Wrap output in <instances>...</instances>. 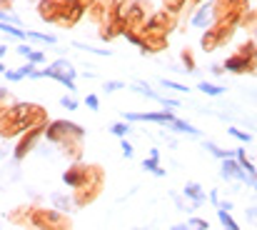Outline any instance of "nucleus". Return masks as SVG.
Returning a JSON list of instances; mask_svg holds the SVG:
<instances>
[{
    "label": "nucleus",
    "instance_id": "1",
    "mask_svg": "<svg viewBox=\"0 0 257 230\" xmlns=\"http://www.w3.org/2000/svg\"><path fill=\"white\" fill-rule=\"evenodd\" d=\"M102 185H105V170L100 165H87V175L85 180L73 190V203H75V210L78 208H85L90 203H95L102 193Z\"/></svg>",
    "mask_w": 257,
    "mask_h": 230
},
{
    "label": "nucleus",
    "instance_id": "2",
    "mask_svg": "<svg viewBox=\"0 0 257 230\" xmlns=\"http://www.w3.org/2000/svg\"><path fill=\"white\" fill-rule=\"evenodd\" d=\"M235 33H237V23H232V20H217V23H212L207 30H202L200 48H202L205 53H212V50L227 45Z\"/></svg>",
    "mask_w": 257,
    "mask_h": 230
},
{
    "label": "nucleus",
    "instance_id": "3",
    "mask_svg": "<svg viewBox=\"0 0 257 230\" xmlns=\"http://www.w3.org/2000/svg\"><path fill=\"white\" fill-rule=\"evenodd\" d=\"M30 220L38 230H73V220L53 208H35Z\"/></svg>",
    "mask_w": 257,
    "mask_h": 230
},
{
    "label": "nucleus",
    "instance_id": "4",
    "mask_svg": "<svg viewBox=\"0 0 257 230\" xmlns=\"http://www.w3.org/2000/svg\"><path fill=\"white\" fill-rule=\"evenodd\" d=\"M153 15V3L150 0H133V5H130V10H127V15H125V33H138V35H143L145 33V23H148V18ZM122 33V35H125Z\"/></svg>",
    "mask_w": 257,
    "mask_h": 230
},
{
    "label": "nucleus",
    "instance_id": "5",
    "mask_svg": "<svg viewBox=\"0 0 257 230\" xmlns=\"http://www.w3.org/2000/svg\"><path fill=\"white\" fill-rule=\"evenodd\" d=\"M45 138L50 143H68V140H83L85 138V128H80L78 123L70 120H55L45 128Z\"/></svg>",
    "mask_w": 257,
    "mask_h": 230
},
{
    "label": "nucleus",
    "instance_id": "6",
    "mask_svg": "<svg viewBox=\"0 0 257 230\" xmlns=\"http://www.w3.org/2000/svg\"><path fill=\"white\" fill-rule=\"evenodd\" d=\"M75 75H78V73H75V68H73L68 60H63V58H60V60H55L50 68H45V70H35V73H33V78H53V80H58V83H60V85H65L70 93H75V90H78V85H75Z\"/></svg>",
    "mask_w": 257,
    "mask_h": 230
},
{
    "label": "nucleus",
    "instance_id": "7",
    "mask_svg": "<svg viewBox=\"0 0 257 230\" xmlns=\"http://www.w3.org/2000/svg\"><path fill=\"white\" fill-rule=\"evenodd\" d=\"M83 18H85V5H83L80 0H63V3H60V18H58L55 25L70 30V28H75Z\"/></svg>",
    "mask_w": 257,
    "mask_h": 230
},
{
    "label": "nucleus",
    "instance_id": "8",
    "mask_svg": "<svg viewBox=\"0 0 257 230\" xmlns=\"http://www.w3.org/2000/svg\"><path fill=\"white\" fill-rule=\"evenodd\" d=\"M172 30H177V18L165 13V10H153V15L145 23V33H153V35H165L168 38Z\"/></svg>",
    "mask_w": 257,
    "mask_h": 230
},
{
    "label": "nucleus",
    "instance_id": "9",
    "mask_svg": "<svg viewBox=\"0 0 257 230\" xmlns=\"http://www.w3.org/2000/svg\"><path fill=\"white\" fill-rule=\"evenodd\" d=\"M227 73H235V75H252L257 73V60H247V58H242V55H237V53H232L227 60H225V65H222Z\"/></svg>",
    "mask_w": 257,
    "mask_h": 230
},
{
    "label": "nucleus",
    "instance_id": "10",
    "mask_svg": "<svg viewBox=\"0 0 257 230\" xmlns=\"http://www.w3.org/2000/svg\"><path fill=\"white\" fill-rule=\"evenodd\" d=\"M85 15H87V20L95 23V25L110 20V18H112V0H95L85 10Z\"/></svg>",
    "mask_w": 257,
    "mask_h": 230
},
{
    "label": "nucleus",
    "instance_id": "11",
    "mask_svg": "<svg viewBox=\"0 0 257 230\" xmlns=\"http://www.w3.org/2000/svg\"><path fill=\"white\" fill-rule=\"evenodd\" d=\"M190 25H192V28H202V30H207V28L212 25V0H205L202 5H197V8L192 10Z\"/></svg>",
    "mask_w": 257,
    "mask_h": 230
},
{
    "label": "nucleus",
    "instance_id": "12",
    "mask_svg": "<svg viewBox=\"0 0 257 230\" xmlns=\"http://www.w3.org/2000/svg\"><path fill=\"white\" fill-rule=\"evenodd\" d=\"M122 33H125V23L117 20V18H110V20H105V23L97 25V35H100V40H105V43H110V40H115V38H122Z\"/></svg>",
    "mask_w": 257,
    "mask_h": 230
},
{
    "label": "nucleus",
    "instance_id": "13",
    "mask_svg": "<svg viewBox=\"0 0 257 230\" xmlns=\"http://www.w3.org/2000/svg\"><path fill=\"white\" fill-rule=\"evenodd\" d=\"M168 50V38L165 35H153V33H143V40H140V53L145 55H155V53H163Z\"/></svg>",
    "mask_w": 257,
    "mask_h": 230
},
{
    "label": "nucleus",
    "instance_id": "14",
    "mask_svg": "<svg viewBox=\"0 0 257 230\" xmlns=\"http://www.w3.org/2000/svg\"><path fill=\"white\" fill-rule=\"evenodd\" d=\"M222 178L225 180H237V183H247V185H255L252 180H250V175L240 168V163L235 160V158H227V160H222Z\"/></svg>",
    "mask_w": 257,
    "mask_h": 230
},
{
    "label": "nucleus",
    "instance_id": "15",
    "mask_svg": "<svg viewBox=\"0 0 257 230\" xmlns=\"http://www.w3.org/2000/svg\"><path fill=\"white\" fill-rule=\"evenodd\" d=\"M45 135V128H30L23 138H20V143H18V148H15V158H23V155H28L33 150V145L40 140Z\"/></svg>",
    "mask_w": 257,
    "mask_h": 230
},
{
    "label": "nucleus",
    "instance_id": "16",
    "mask_svg": "<svg viewBox=\"0 0 257 230\" xmlns=\"http://www.w3.org/2000/svg\"><path fill=\"white\" fill-rule=\"evenodd\" d=\"M85 175H87V163H73V165L63 173V183L75 190V188L85 180Z\"/></svg>",
    "mask_w": 257,
    "mask_h": 230
},
{
    "label": "nucleus",
    "instance_id": "17",
    "mask_svg": "<svg viewBox=\"0 0 257 230\" xmlns=\"http://www.w3.org/2000/svg\"><path fill=\"white\" fill-rule=\"evenodd\" d=\"M60 3L63 0H38V15H40V20L55 25L58 18H60Z\"/></svg>",
    "mask_w": 257,
    "mask_h": 230
},
{
    "label": "nucleus",
    "instance_id": "18",
    "mask_svg": "<svg viewBox=\"0 0 257 230\" xmlns=\"http://www.w3.org/2000/svg\"><path fill=\"white\" fill-rule=\"evenodd\" d=\"M182 195H185V200L190 203V208H197V205H202V203L207 200L205 190H202L197 183H187V185L182 188Z\"/></svg>",
    "mask_w": 257,
    "mask_h": 230
},
{
    "label": "nucleus",
    "instance_id": "19",
    "mask_svg": "<svg viewBox=\"0 0 257 230\" xmlns=\"http://www.w3.org/2000/svg\"><path fill=\"white\" fill-rule=\"evenodd\" d=\"M143 168H145L148 173H153V175L163 178V175H165V170L160 168V150H150V155L143 160Z\"/></svg>",
    "mask_w": 257,
    "mask_h": 230
},
{
    "label": "nucleus",
    "instance_id": "20",
    "mask_svg": "<svg viewBox=\"0 0 257 230\" xmlns=\"http://www.w3.org/2000/svg\"><path fill=\"white\" fill-rule=\"evenodd\" d=\"M53 203H55V210H58V213H73V210H75L73 195H65V193H53Z\"/></svg>",
    "mask_w": 257,
    "mask_h": 230
},
{
    "label": "nucleus",
    "instance_id": "21",
    "mask_svg": "<svg viewBox=\"0 0 257 230\" xmlns=\"http://www.w3.org/2000/svg\"><path fill=\"white\" fill-rule=\"evenodd\" d=\"M25 38L38 40V43H48V45H55V43H58L55 35H50V33H38V30H25Z\"/></svg>",
    "mask_w": 257,
    "mask_h": 230
},
{
    "label": "nucleus",
    "instance_id": "22",
    "mask_svg": "<svg viewBox=\"0 0 257 230\" xmlns=\"http://www.w3.org/2000/svg\"><path fill=\"white\" fill-rule=\"evenodd\" d=\"M237 55H242V58H247V60H255V40L252 38H247L245 43H240L237 45V50H235Z\"/></svg>",
    "mask_w": 257,
    "mask_h": 230
},
{
    "label": "nucleus",
    "instance_id": "23",
    "mask_svg": "<svg viewBox=\"0 0 257 230\" xmlns=\"http://www.w3.org/2000/svg\"><path fill=\"white\" fill-rule=\"evenodd\" d=\"M185 3H187V0H163V10L177 18V15L185 10Z\"/></svg>",
    "mask_w": 257,
    "mask_h": 230
},
{
    "label": "nucleus",
    "instance_id": "24",
    "mask_svg": "<svg viewBox=\"0 0 257 230\" xmlns=\"http://www.w3.org/2000/svg\"><path fill=\"white\" fill-rule=\"evenodd\" d=\"M180 60H182V65H185V70H187V73H195V70H197V65H195V55H192V50H190V48H182Z\"/></svg>",
    "mask_w": 257,
    "mask_h": 230
},
{
    "label": "nucleus",
    "instance_id": "25",
    "mask_svg": "<svg viewBox=\"0 0 257 230\" xmlns=\"http://www.w3.org/2000/svg\"><path fill=\"white\" fill-rule=\"evenodd\" d=\"M197 88H200L205 95H212V98H217V95H222V93H225V88H220V85H215V83H207V80H202Z\"/></svg>",
    "mask_w": 257,
    "mask_h": 230
},
{
    "label": "nucleus",
    "instance_id": "26",
    "mask_svg": "<svg viewBox=\"0 0 257 230\" xmlns=\"http://www.w3.org/2000/svg\"><path fill=\"white\" fill-rule=\"evenodd\" d=\"M205 148H207V153H212L215 158H220V160H227V158H235V150H222V148H217L215 143H205Z\"/></svg>",
    "mask_w": 257,
    "mask_h": 230
},
{
    "label": "nucleus",
    "instance_id": "27",
    "mask_svg": "<svg viewBox=\"0 0 257 230\" xmlns=\"http://www.w3.org/2000/svg\"><path fill=\"white\" fill-rule=\"evenodd\" d=\"M207 220L205 218H190L187 223H185V230H207Z\"/></svg>",
    "mask_w": 257,
    "mask_h": 230
},
{
    "label": "nucleus",
    "instance_id": "28",
    "mask_svg": "<svg viewBox=\"0 0 257 230\" xmlns=\"http://www.w3.org/2000/svg\"><path fill=\"white\" fill-rule=\"evenodd\" d=\"M110 133L117 135V138H125V135L130 133V125H127V123H115V125L110 128Z\"/></svg>",
    "mask_w": 257,
    "mask_h": 230
},
{
    "label": "nucleus",
    "instance_id": "29",
    "mask_svg": "<svg viewBox=\"0 0 257 230\" xmlns=\"http://www.w3.org/2000/svg\"><path fill=\"white\" fill-rule=\"evenodd\" d=\"M60 105L68 108V110H78L80 103H78V98H73V95H63V98H60Z\"/></svg>",
    "mask_w": 257,
    "mask_h": 230
},
{
    "label": "nucleus",
    "instance_id": "30",
    "mask_svg": "<svg viewBox=\"0 0 257 230\" xmlns=\"http://www.w3.org/2000/svg\"><path fill=\"white\" fill-rule=\"evenodd\" d=\"M227 133H230L232 138H237V140H242V143H250V140H252V135H250V133H242V130H237V128H230Z\"/></svg>",
    "mask_w": 257,
    "mask_h": 230
},
{
    "label": "nucleus",
    "instance_id": "31",
    "mask_svg": "<svg viewBox=\"0 0 257 230\" xmlns=\"http://www.w3.org/2000/svg\"><path fill=\"white\" fill-rule=\"evenodd\" d=\"M75 48H80V50H85V53H95V55H112L110 50H97V48H90V45H83V43H75Z\"/></svg>",
    "mask_w": 257,
    "mask_h": 230
},
{
    "label": "nucleus",
    "instance_id": "32",
    "mask_svg": "<svg viewBox=\"0 0 257 230\" xmlns=\"http://www.w3.org/2000/svg\"><path fill=\"white\" fill-rule=\"evenodd\" d=\"M160 83H163V88H170V90H177V93H187V90H190V88H185V85H180V83H172V80H165V78H163Z\"/></svg>",
    "mask_w": 257,
    "mask_h": 230
},
{
    "label": "nucleus",
    "instance_id": "33",
    "mask_svg": "<svg viewBox=\"0 0 257 230\" xmlns=\"http://www.w3.org/2000/svg\"><path fill=\"white\" fill-rule=\"evenodd\" d=\"M28 60H30L33 65H38V63H45V53H43V50H33V53L28 55Z\"/></svg>",
    "mask_w": 257,
    "mask_h": 230
},
{
    "label": "nucleus",
    "instance_id": "34",
    "mask_svg": "<svg viewBox=\"0 0 257 230\" xmlns=\"http://www.w3.org/2000/svg\"><path fill=\"white\" fill-rule=\"evenodd\" d=\"M85 105L90 110H97V108H100V98H97V95H85Z\"/></svg>",
    "mask_w": 257,
    "mask_h": 230
},
{
    "label": "nucleus",
    "instance_id": "35",
    "mask_svg": "<svg viewBox=\"0 0 257 230\" xmlns=\"http://www.w3.org/2000/svg\"><path fill=\"white\" fill-rule=\"evenodd\" d=\"M120 88H125V83H120V80H107L105 83V93H112V90H120Z\"/></svg>",
    "mask_w": 257,
    "mask_h": 230
},
{
    "label": "nucleus",
    "instance_id": "36",
    "mask_svg": "<svg viewBox=\"0 0 257 230\" xmlns=\"http://www.w3.org/2000/svg\"><path fill=\"white\" fill-rule=\"evenodd\" d=\"M120 148H122V155H125V158H133V155H135V150H133V145H130V143H127L125 138H122V143H120Z\"/></svg>",
    "mask_w": 257,
    "mask_h": 230
},
{
    "label": "nucleus",
    "instance_id": "37",
    "mask_svg": "<svg viewBox=\"0 0 257 230\" xmlns=\"http://www.w3.org/2000/svg\"><path fill=\"white\" fill-rule=\"evenodd\" d=\"M18 53H20V55H25V58H28V55H30V53H33V48H30V45H20V48H18Z\"/></svg>",
    "mask_w": 257,
    "mask_h": 230
},
{
    "label": "nucleus",
    "instance_id": "38",
    "mask_svg": "<svg viewBox=\"0 0 257 230\" xmlns=\"http://www.w3.org/2000/svg\"><path fill=\"white\" fill-rule=\"evenodd\" d=\"M222 70H225V68H222V65H212V73H215V75H220V73H222Z\"/></svg>",
    "mask_w": 257,
    "mask_h": 230
},
{
    "label": "nucleus",
    "instance_id": "39",
    "mask_svg": "<svg viewBox=\"0 0 257 230\" xmlns=\"http://www.w3.org/2000/svg\"><path fill=\"white\" fill-rule=\"evenodd\" d=\"M5 53H8V45H3V43H0V58H3Z\"/></svg>",
    "mask_w": 257,
    "mask_h": 230
},
{
    "label": "nucleus",
    "instance_id": "40",
    "mask_svg": "<svg viewBox=\"0 0 257 230\" xmlns=\"http://www.w3.org/2000/svg\"><path fill=\"white\" fill-rule=\"evenodd\" d=\"M80 3H83V5H85V10H87V8H90V5H92V3H95V0H80Z\"/></svg>",
    "mask_w": 257,
    "mask_h": 230
},
{
    "label": "nucleus",
    "instance_id": "41",
    "mask_svg": "<svg viewBox=\"0 0 257 230\" xmlns=\"http://www.w3.org/2000/svg\"><path fill=\"white\" fill-rule=\"evenodd\" d=\"M170 230H185V225H172Z\"/></svg>",
    "mask_w": 257,
    "mask_h": 230
},
{
    "label": "nucleus",
    "instance_id": "42",
    "mask_svg": "<svg viewBox=\"0 0 257 230\" xmlns=\"http://www.w3.org/2000/svg\"><path fill=\"white\" fill-rule=\"evenodd\" d=\"M252 38H255V40H257V25H255V28H252Z\"/></svg>",
    "mask_w": 257,
    "mask_h": 230
},
{
    "label": "nucleus",
    "instance_id": "43",
    "mask_svg": "<svg viewBox=\"0 0 257 230\" xmlns=\"http://www.w3.org/2000/svg\"><path fill=\"white\" fill-rule=\"evenodd\" d=\"M252 40H255V38H252ZM255 60H257V40H255Z\"/></svg>",
    "mask_w": 257,
    "mask_h": 230
},
{
    "label": "nucleus",
    "instance_id": "44",
    "mask_svg": "<svg viewBox=\"0 0 257 230\" xmlns=\"http://www.w3.org/2000/svg\"><path fill=\"white\" fill-rule=\"evenodd\" d=\"M252 188H255V195H257V185H252Z\"/></svg>",
    "mask_w": 257,
    "mask_h": 230
}]
</instances>
